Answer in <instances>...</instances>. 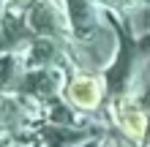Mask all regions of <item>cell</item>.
Segmentation results:
<instances>
[{
    "label": "cell",
    "instance_id": "1",
    "mask_svg": "<svg viewBox=\"0 0 150 147\" xmlns=\"http://www.w3.org/2000/svg\"><path fill=\"white\" fill-rule=\"evenodd\" d=\"M112 125H117L131 142L145 147L150 142V109L142 106L137 96H120L112 103Z\"/></svg>",
    "mask_w": 150,
    "mask_h": 147
},
{
    "label": "cell",
    "instance_id": "6",
    "mask_svg": "<svg viewBox=\"0 0 150 147\" xmlns=\"http://www.w3.org/2000/svg\"><path fill=\"white\" fill-rule=\"evenodd\" d=\"M79 147H109V142H107V136H93V139H87Z\"/></svg>",
    "mask_w": 150,
    "mask_h": 147
},
{
    "label": "cell",
    "instance_id": "3",
    "mask_svg": "<svg viewBox=\"0 0 150 147\" xmlns=\"http://www.w3.org/2000/svg\"><path fill=\"white\" fill-rule=\"evenodd\" d=\"M63 96L76 112L96 115V112L101 109V103H104V79L96 76L93 71H76L71 79L66 82Z\"/></svg>",
    "mask_w": 150,
    "mask_h": 147
},
{
    "label": "cell",
    "instance_id": "4",
    "mask_svg": "<svg viewBox=\"0 0 150 147\" xmlns=\"http://www.w3.org/2000/svg\"><path fill=\"white\" fill-rule=\"evenodd\" d=\"M19 98L36 103V106L47 109L49 103H55L57 96L66 90V79L57 71H49V68H41V71H30L19 79Z\"/></svg>",
    "mask_w": 150,
    "mask_h": 147
},
{
    "label": "cell",
    "instance_id": "2",
    "mask_svg": "<svg viewBox=\"0 0 150 147\" xmlns=\"http://www.w3.org/2000/svg\"><path fill=\"white\" fill-rule=\"evenodd\" d=\"M36 136L41 147H79L93 136H107V128L98 123H44L41 128H36Z\"/></svg>",
    "mask_w": 150,
    "mask_h": 147
},
{
    "label": "cell",
    "instance_id": "5",
    "mask_svg": "<svg viewBox=\"0 0 150 147\" xmlns=\"http://www.w3.org/2000/svg\"><path fill=\"white\" fill-rule=\"evenodd\" d=\"M60 55L55 52V46H52V41H38L36 46H33V55H30V63H36V65H52V63H57Z\"/></svg>",
    "mask_w": 150,
    "mask_h": 147
}]
</instances>
